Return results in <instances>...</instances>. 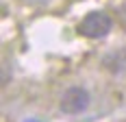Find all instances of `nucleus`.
Here are the masks:
<instances>
[{
	"label": "nucleus",
	"instance_id": "f257e3e1",
	"mask_svg": "<svg viewBox=\"0 0 126 122\" xmlns=\"http://www.w3.org/2000/svg\"><path fill=\"white\" fill-rule=\"evenodd\" d=\"M111 28H113V18L102 11H91L78 22V33L83 37H89V39L107 37L111 33Z\"/></svg>",
	"mask_w": 126,
	"mask_h": 122
},
{
	"label": "nucleus",
	"instance_id": "f03ea898",
	"mask_svg": "<svg viewBox=\"0 0 126 122\" xmlns=\"http://www.w3.org/2000/svg\"><path fill=\"white\" fill-rule=\"evenodd\" d=\"M89 102H91L89 92L85 87L74 85V87H67L61 94V98H59V109L63 113H67V116H78V113L87 111Z\"/></svg>",
	"mask_w": 126,
	"mask_h": 122
}]
</instances>
